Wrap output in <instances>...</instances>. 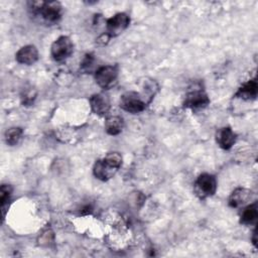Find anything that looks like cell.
Here are the masks:
<instances>
[{
	"label": "cell",
	"mask_w": 258,
	"mask_h": 258,
	"mask_svg": "<svg viewBox=\"0 0 258 258\" xmlns=\"http://www.w3.org/2000/svg\"><path fill=\"white\" fill-rule=\"evenodd\" d=\"M122 164V156L119 152H109L104 158L95 162L93 167L94 175L103 181L112 178Z\"/></svg>",
	"instance_id": "obj_1"
},
{
	"label": "cell",
	"mask_w": 258,
	"mask_h": 258,
	"mask_svg": "<svg viewBox=\"0 0 258 258\" xmlns=\"http://www.w3.org/2000/svg\"><path fill=\"white\" fill-rule=\"evenodd\" d=\"M30 10L50 24L57 22L61 17V5L57 1H34L30 3Z\"/></svg>",
	"instance_id": "obj_2"
},
{
	"label": "cell",
	"mask_w": 258,
	"mask_h": 258,
	"mask_svg": "<svg viewBox=\"0 0 258 258\" xmlns=\"http://www.w3.org/2000/svg\"><path fill=\"white\" fill-rule=\"evenodd\" d=\"M119 106L126 112L137 114L145 109L146 102L144 101L140 94H138L137 92L130 91L126 92L121 96Z\"/></svg>",
	"instance_id": "obj_3"
},
{
	"label": "cell",
	"mask_w": 258,
	"mask_h": 258,
	"mask_svg": "<svg viewBox=\"0 0 258 258\" xmlns=\"http://www.w3.org/2000/svg\"><path fill=\"white\" fill-rule=\"evenodd\" d=\"M217 190V179L213 174L202 173L195 182V191L200 199L214 196Z\"/></svg>",
	"instance_id": "obj_4"
},
{
	"label": "cell",
	"mask_w": 258,
	"mask_h": 258,
	"mask_svg": "<svg viewBox=\"0 0 258 258\" xmlns=\"http://www.w3.org/2000/svg\"><path fill=\"white\" fill-rule=\"evenodd\" d=\"M74 51V43L69 36H59L52 44L50 48L51 56L55 61H63Z\"/></svg>",
	"instance_id": "obj_5"
},
{
	"label": "cell",
	"mask_w": 258,
	"mask_h": 258,
	"mask_svg": "<svg viewBox=\"0 0 258 258\" xmlns=\"http://www.w3.org/2000/svg\"><path fill=\"white\" fill-rule=\"evenodd\" d=\"M130 23V18L126 13H117L113 17L107 19L106 21V34L109 37H115L121 34Z\"/></svg>",
	"instance_id": "obj_6"
},
{
	"label": "cell",
	"mask_w": 258,
	"mask_h": 258,
	"mask_svg": "<svg viewBox=\"0 0 258 258\" xmlns=\"http://www.w3.org/2000/svg\"><path fill=\"white\" fill-rule=\"evenodd\" d=\"M118 77V70L116 66H103L95 73V80L98 86L102 89L111 88Z\"/></svg>",
	"instance_id": "obj_7"
},
{
	"label": "cell",
	"mask_w": 258,
	"mask_h": 258,
	"mask_svg": "<svg viewBox=\"0 0 258 258\" xmlns=\"http://www.w3.org/2000/svg\"><path fill=\"white\" fill-rule=\"evenodd\" d=\"M210 103V99L208 95L203 90H194L186 94L183 106L189 109H203L207 107Z\"/></svg>",
	"instance_id": "obj_8"
},
{
	"label": "cell",
	"mask_w": 258,
	"mask_h": 258,
	"mask_svg": "<svg viewBox=\"0 0 258 258\" xmlns=\"http://www.w3.org/2000/svg\"><path fill=\"white\" fill-rule=\"evenodd\" d=\"M15 59L17 60V62L22 64H27V66L33 64L38 59L37 48L32 44L22 46L16 52Z\"/></svg>",
	"instance_id": "obj_9"
},
{
	"label": "cell",
	"mask_w": 258,
	"mask_h": 258,
	"mask_svg": "<svg viewBox=\"0 0 258 258\" xmlns=\"http://www.w3.org/2000/svg\"><path fill=\"white\" fill-rule=\"evenodd\" d=\"M90 105L92 111L100 116L106 115L110 110L109 98L104 94H95L90 98Z\"/></svg>",
	"instance_id": "obj_10"
},
{
	"label": "cell",
	"mask_w": 258,
	"mask_h": 258,
	"mask_svg": "<svg viewBox=\"0 0 258 258\" xmlns=\"http://www.w3.org/2000/svg\"><path fill=\"white\" fill-rule=\"evenodd\" d=\"M236 134L230 127H223L218 130L216 135V140L219 146L223 149H230L236 142Z\"/></svg>",
	"instance_id": "obj_11"
},
{
	"label": "cell",
	"mask_w": 258,
	"mask_h": 258,
	"mask_svg": "<svg viewBox=\"0 0 258 258\" xmlns=\"http://www.w3.org/2000/svg\"><path fill=\"white\" fill-rule=\"evenodd\" d=\"M258 92V84L256 78L249 80L247 83L243 84L235 94L237 98H241L243 100H254L257 97Z\"/></svg>",
	"instance_id": "obj_12"
},
{
	"label": "cell",
	"mask_w": 258,
	"mask_h": 258,
	"mask_svg": "<svg viewBox=\"0 0 258 258\" xmlns=\"http://www.w3.org/2000/svg\"><path fill=\"white\" fill-rule=\"evenodd\" d=\"M252 196V191L245 187L236 188L229 197V206L232 208H238L245 205Z\"/></svg>",
	"instance_id": "obj_13"
},
{
	"label": "cell",
	"mask_w": 258,
	"mask_h": 258,
	"mask_svg": "<svg viewBox=\"0 0 258 258\" xmlns=\"http://www.w3.org/2000/svg\"><path fill=\"white\" fill-rule=\"evenodd\" d=\"M124 127L123 119L120 116H109L105 121L106 132L110 135H118L122 132Z\"/></svg>",
	"instance_id": "obj_14"
},
{
	"label": "cell",
	"mask_w": 258,
	"mask_h": 258,
	"mask_svg": "<svg viewBox=\"0 0 258 258\" xmlns=\"http://www.w3.org/2000/svg\"><path fill=\"white\" fill-rule=\"evenodd\" d=\"M257 216H258V208H257V203L255 202L245 208V210L243 211V213L241 215L240 223H242L244 225L252 224L256 221Z\"/></svg>",
	"instance_id": "obj_15"
},
{
	"label": "cell",
	"mask_w": 258,
	"mask_h": 258,
	"mask_svg": "<svg viewBox=\"0 0 258 258\" xmlns=\"http://www.w3.org/2000/svg\"><path fill=\"white\" fill-rule=\"evenodd\" d=\"M11 194H12V186L10 184H2L1 185V188H0V205H1V211H2V217L3 218H5Z\"/></svg>",
	"instance_id": "obj_16"
},
{
	"label": "cell",
	"mask_w": 258,
	"mask_h": 258,
	"mask_svg": "<svg viewBox=\"0 0 258 258\" xmlns=\"http://www.w3.org/2000/svg\"><path fill=\"white\" fill-rule=\"evenodd\" d=\"M22 134H23V131L20 127L9 128L5 132V141L8 145L14 146L20 141V139L22 138Z\"/></svg>",
	"instance_id": "obj_17"
},
{
	"label": "cell",
	"mask_w": 258,
	"mask_h": 258,
	"mask_svg": "<svg viewBox=\"0 0 258 258\" xmlns=\"http://www.w3.org/2000/svg\"><path fill=\"white\" fill-rule=\"evenodd\" d=\"M256 229H254V231H253V237H252V241H253V244L256 246V242H257V240H256Z\"/></svg>",
	"instance_id": "obj_18"
}]
</instances>
